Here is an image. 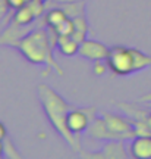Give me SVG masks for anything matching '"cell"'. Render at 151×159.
<instances>
[{
	"label": "cell",
	"mask_w": 151,
	"mask_h": 159,
	"mask_svg": "<svg viewBox=\"0 0 151 159\" xmlns=\"http://www.w3.org/2000/svg\"><path fill=\"white\" fill-rule=\"evenodd\" d=\"M32 25H28V27H22V25H18L15 22H9L5 27L3 33L0 34V44L5 46H11V47H15L16 43L22 39L24 35H27L32 30Z\"/></svg>",
	"instance_id": "cell-8"
},
{
	"label": "cell",
	"mask_w": 151,
	"mask_h": 159,
	"mask_svg": "<svg viewBox=\"0 0 151 159\" xmlns=\"http://www.w3.org/2000/svg\"><path fill=\"white\" fill-rule=\"evenodd\" d=\"M106 62L109 65V71L113 75L126 77L150 68L151 56L136 47L113 46L109 50Z\"/></svg>",
	"instance_id": "cell-3"
},
{
	"label": "cell",
	"mask_w": 151,
	"mask_h": 159,
	"mask_svg": "<svg viewBox=\"0 0 151 159\" xmlns=\"http://www.w3.org/2000/svg\"><path fill=\"white\" fill-rule=\"evenodd\" d=\"M6 136H7V133H6V127L0 122V140H5Z\"/></svg>",
	"instance_id": "cell-24"
},
{
	"label": "cell",
	"mask_w": 151,
	"mask_h": 159,
	"mask_svg": "<svg viewBox=\"0 0 151 159\" xmlns=\"http://www.w3.org/2000/svg\"><path fill=\"white\" fill-rule=\"evenodd\" d=\"M11 21L12 22H15V24H18V25L28 27V25H32V24L37 21V18L34 16V13L31 12V9L25 5V6H22V7L16 9V11H13Z\"/></svg>",
	"instance_id": "cell-14"
},
{
	"label": "cell",
	"mask_w": 151,
	"mask_h": 159,
	"mask_svg": "<svg viewBox=\"0 0 151 159\" xmlns=\"http://www.w3.org/2000/svg\"><path fill=\"white\" fill-rule=\"evenodd\" d=\"M87 134L95 140H100V142H109V140H119L118 137L113 134L112 131L109 130V127L106 125L104 119L100 116H95L93 119V122L90 124L88 130H87Z\"/></svg>",
	"instance_id": "cell-10"
},
{
	"label": "cell",
	"mask_w": 151,
	"mask_h": 159,
	"mask_svg": "<svg viewBox=\"0 0 151 159\" xmlns=\"http://www.w3.org/2000/svg\"><path fill=\"white\" fill-rule=\"evenodd\" d=\"M126 140H109L104 146L97 152H82V158L91 159H125L129 156V150H126Z\"/></svg>",
	"instance_id": "cell-6"
},
{
	"label": "cell",
	"mask_w": 151,
	"mask_h": 159,
	"mask_svg": "<svg viewBox=\"0 0 151 159\" xmlns=\"http://www.w3.org/2000/svg\"><path fill=\"white\" fill-rule=\"evenodd\" d=\"M128 142L129 156L135 159H151V136H135Z\"/></svg>",
	"instance_id": "cell-9"
},
{
	"label": "cell",
	"mask_w": 151,
	"mask_h": 159,
	"mask_svg": "<svg viewBox=\"0 0 151 159\" xmlns=\"http://www.w3.org/2000/svg\"><path fill=\"white\" fill-rule=\"evenodd\" d=\"M9 11H12V9L7 5V0H0V25L3 24V27H5V22H6L5 19L7 16Z\"/></svg>",
	"instance_id": "cell-21"
},
{
	"label": "cell",
	"mask_w": 151,
	"mask_h": 159,
	"mask_svg": "<svg viewBox=\"0 0 151 159\" xmlns=\"http://www.w3.org/2000/svg\"><path fill=\"white\" fill-rule=\"evenodd\" d=\"M47 28H49V27H47ZM54 33L57 34V37H60V35H72L73 34V19L67 18L65 22L60 24L57 28H54Z\"/></svg>",
	"instance_id": "cell-18"
},
{
	"label": "cell",
	"mask_w": 151,
	"mask_h": 159,
	"mask_svg": "<svg viewBox=\"0 0 151 159\" xmlns=\"http://www.w3.org/2000/svg\"><path fill=\"white\" fill-rule=\"evenodd\" d=\"M109 50H110V47H107L106 44H103L100 41L85 39L79 44L78 55L87 61L95 62V61H106L109 56Z\"/></svg>",
	"instance_id": "cell-7"
},
{
	"label": "cell",
	"mask_w": 151,
	"mask_h": 159,
	"mask_svg": "<svg viewBox=\"0 0 151 159\" xmlns=\"http://www.w3.org/2000/svg\"><path fill=\"white\" fill-rule=\"evenodd\" d=\"M7 5H9V7H11L12 11H16L19 7L25 6L27 3H25V0H7Z\"/></svg>",
	"instance_id": "cell-22"
},
{
	"label": "cell",
	"mask_w": 151,
	"mask_h": 159,
	"mask_svg": "<svg viewBox=\"0 0 151 159\" xmlns=\"http://www.w3.org/2000/svg\"><path fill=\"white\" fill-rule=\"evenodd\" d=\"M66 12L62 9L60 6H51V7H47L44 16H43V21H44V25L49 27V28H57L60 24H63L67 19Z\"/></svg>",
	"instance_id": "cell-11"
},
{
	"label": "cell",
	"mask_w": 151,
	"mask_h": 159,
	"mask_svg": "<svg viewBox=\"0 0 151 159\" xmlns=\"http://www.w3.org/2000/svg\"><path fill=\"white\" fill-rule=\"evenodd\" d=\"M27 6L31 9V12L34 13V16L37 18V19L41 16H44L45 11H47L45 0H31L29 3H27Z\"/></svg>",
	"instance_id": "cell-17"
},
{
	"label": "cell",
	"mask_w": 151,
	"mask_h": 159,
	"mask_svg": "<svg viewBox=\"0 0 151 159\" xmlns=\"http://www.w3.org/2000/svg\"><path fill=\"white\" fill-rule=\"evenodd\" d=\"M29 2H31V0H25V3H29Z\"/></svg>",
	"instance_id": "cell-27"
},
{
	"label": "cell",
	"mask_w": 151,
	"mask_h": 159,
	"mask_svg": "<svg viewBox=\"0 0 151 159\" xmlns=\"http://www.w3.org/2000/svg\"><path fill=\"white\" fill-rule=\"evenodd\" d=\"M66 2H85V0H51V2H45L47 7H51L54 5H59V3H66Z\"/></svg>",
	"instance_id": "cell-23"
},
{
	"label": "cell",
	"mask_w": 151,
	"mask_h": 159,
	"mask_svg": "<svg viewBox=\"0 0 151 159\" xmlns=\"http://www.w3.org/2000/svg\"><path fill=\"white\" fill-rule=\"evenodd\" d=\"M94 65H93V72H94V75H97V77H101V75H104L107 72V69H109V65H107L106 61H95V62H93Z\"/></svg>",
	"instance_id": "cell-20"
},
{
	"label": "cell",
	"mask_w": 151,
	"mask_h": 159,
	"mask_svg": "<svg viewBox=\"0 0 151 159\" xmlns=\"http://www.w3.org/2000/svg\"><path fill=\"white\" fill-rule=\"evenodd\" d=\"M0 156H5V143H3V140H0Z\"/></svg>",
	"instance_id": "cell-26"
},
{
	"label": "cell",
	"mask_w": 151,
	"mask_h": 159,
	"mask_svg": "<svg viewBox=\"0 0 151 159\" xmlns=\"http://www.w3.org/2000/svg\"><path fill=\"white\" fill-rule=\"evenodd\" d=\"M56 43L57 34L54 33V30L47 28L44 25V27H34L28 34L24 35L18 41L15 49L29 63L45 66V71L43 72L44 77L51 71L63 77L65 72L53 56V49L56 47Z\"/></svg>",
	"instance_id": "cell-1"
},
{
	"label": "cell",
	"mask_w": 151,
	"mask_h": 159,
	"mask_svg": "<svg viewBox=\"0 0 151 159\" xmlns=\"http://www.w3.org/2000/svg\"><path fill=\"white\" fill-rule=\"evenodd\" d=\"M118 106L123 114L131 119H145L147 116L151 114V109L140 108V106H136L135 103L122 102V103H118Z\"/></svg>",
	"instance_id": "cell-13"
},
{
	"label": "cell",
	"mask_w": 151,
	"mask_h": 159,
	"mask_svg": "<svg viewBox=\"0 0 151 159\" xmlns=\"http://www.w3.org/2000/svg\"><path fill=\"white\" fill-rule=\"evenodd\" d=\"M56 49L63 56L72 57V56H75V55H78L79 43L73 39L72 35H60V37H57Z\"/></svg>",
	"instance_id": "cell-12"
},
{
	"label": "cell",
	"mask_w": 151,
	"mask_h": 159,
	"mask_svg": "<svg viewBox=\"0 0 151 159\" xmlns=\"http://www.w3.org/2000/svg\"><path fill=\"white\" fill-rule=\"evenodd\" d=\"M100 115L101 118L104 119L109 130L112 131L119 140H131L136 136L134 130V124H132L131 118H128L126 115L113 114V112H107V111H101Z\"/></svg>",
	"instance_id": "cell-5"
},
{
	"label": "cell",
	"mask_w": 151,
	"mask_h": 159,
	"mask_svg": "<svg viewBox=\"0 0 151 159\" xmlns=\"http://www.w3.org/2000/svg\"><path fill=\"white\" fill-rule=\"evenodd\" d=\"M87 34H88V21H87L85 15L73 18V39L81 44L87 39Z\"/></svg>",
	"instance_id": "cell-15"
},
{
	"label": "cell",
	"mask_w": 151,
	"mask_h": 159,
	"mask_svg": "<svg viewBox=\"0 0 151 159\" xmlns=\"http://www.w3.org/2000/svg\"><path fill=\"white\" fill-rule=\"evenodd\" d=\"M98 115L97 108H75L73 106L66 116V127L73 136L79 137L82 133H87L93 119Z\"/></svg>",
	"instance_id": "cell-4"
},
{
	"label": "cell",
	"mask_w": 151,
	"mask_h": 159,
	"mask_svg": "<svg viewBox=\"0 0 151 159\" xmlns=\"http://www.w3.org/2000/svg\"><path fill=\"white\" fill-rule=\"evenodd\" d=\"M54 6H60L71 19L85 15V2H66V3H59Z\"/></svg>",
	"instance_id": "cell-16"
},
{
	"label": "cell",
	"mask_w": 151,
	"mask_h": 159,
	"mask_svg": "<svg viewBox=\"0 0 151 159\" xmlns=\"http://www.w3.org/2000/svg\"><path fill=\"white\" fill-rule=\"evenodd\" d=\"M3 143H5V156L6 158H16V159L21 158V155L18 153V150L13 148V144L11 143V140H9L7 137L3 140Z\"/></svg>",
	"instance_id": "cell-19"
},
{
	"label": "cell",
	"mask_w": 151,
	"mask_h": 159,
	"mask_svg": "<svg viewBox=\"0 0 151 159\" xmlns=\"http://www.w3.org/2000/svg\"><path fill=\"white\" fill-rule=\"evenodd\" d=\"M37 96H38L40 105L43 108V112L45 114V116L49 119L50 125L54 128V131L71 148L75 149L76 152H79L81 150V144H79L81 139L73 136L66 127L67 112L73 106L69 105L56 90H53L50 85L47 84H38V87H37Z\"/></svg>",
	"instance_id": "cell-2"
},
{
	"label": "cell",
	"mask_w": 151,
	"mask_h": 159,
	"mask_svg": "<svg viewBox=\"0 0 151 159\" xmlns=\"http://www.w3.org/2000/svg\"><path fill=\"white\" fill-rule=\"evenodd\" d=\"M45 2H51V0H45Z\"/></svg>",
	"instance_id": "cell-28"
},
{
	"label": "cell",
	"mask_w": 151,
	"mask_h": 159,
	"mask_svg": "<svg viewBox=\"0 0 151 159\" xmlns=\"http://www.w3.org/2000/svg\"><path fill=\"white\" fill-rule=\"evenodd\" d=\"M140 102H145V103L151 102V93H150V94H145V96L140 97Z\"/></svg>",
	"instance_id": "cell-25"
}]
</instances>
